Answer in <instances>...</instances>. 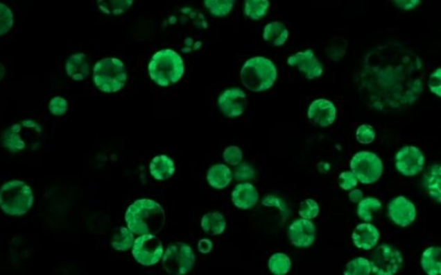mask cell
<instances>
[{"instance_id": "obj_27", "label": "cell", "mask_w": 441, "mask_h": 275, "mask_svg": "<svg viewBox=\"0 0 441 275\" xmlns=\"http://www.w3.org/2000/svg\"><path fill=\"white\" fill-rule=\"evenodd\" d=\"M134 244V235L129 228L121 227L114 233L110 244L117 251H127Z\"/></svg>"}, {"instance_id": "obj_23", "label": "cell", "mask_w": 441, "mask_h": 275, "mask_svg": "<svg viewBox=\"0 0 441 275\" xmlns=\"http://www.w3.org/2000/svg\"><path fill=\"white\" fill-rule=\"evenodd\" d=\"M233 175L231 170L223 164H218L209 169L207 174L208 183L212 188L223 189L232 181Z\"/></svg>"}, {"instance_id": "obj_14", "label": "cell", "mask_w": 441, "mask_h": 275, "mask_svg": "<svg viewBox=\"0 0 441 275\" xmlns=\"http://www.w3.org/2000/svg\"><path fill=\"white\" fill-rule=\"evenodd\" d=\"M287 63L290 67H297L308 80H315L321 77L323 74L322 64L316 58L311 49H306L291 56Z\"/></svg>"}, {"instance_id": "obj_22", "label": "cell", "mask_w": 441, "mask_h": 275, "mask_svg": "<svg viewBox=\"0 0 441 275\" xmlns=\"http://www.w3.org/2000/svg\"><path fill=\"white\" fill-rule=\"evenodd\" d=\"M263 38L273 46L280 47L286 44L289 38V31L286 25L275 21V22L266 25L264 32H263Z\"/></svg>"}, {"instance_id": "obj_28", "label": "cell", "mask_w": 441, "mask_h": 275, "mask_svg": "<svg viewBox=\"0 0 441 275\" xmlns=\"http://www.w3.org/2000/svg\"><path fill=\"white\" fill-rule=\"evenodd\" d=\"M269 0H246L244 12L252 20L263 19L268 12Z\"/></svg>"}, {"instance_id": "obj_19", "label": "cell", "mask_w": 441, "mask_h": 275, "mask_svg": "<svg viewBox=\"0 0 441 275\" xmlns=\"http://www.w3.org/2000/svg\"><path fill=\"white\" fill-rule=\"evenodd\" d=\"M259 192L254 185L241 183L237 185L232 192L234 205L241 210H249L259 201Z\"/></svg>"}, {"instance_id": "obj_13", "label": "cell", "mask_w": 441, "mask_h": 275, "mask_svg": "<svg viewBox=\"0 0 441 275\" xmlns=\"http://www.w3.org/2000/svg\"><path fill=\"white\" fill-rule=\"evenodd\" d=\"M218 106L220 112L227 117H240L247 109V94L239 88L227 89L220 95Z\"/></svg>"}, {"instance_id": "obj_41", "label": "cell", "mask_w": 441, "mask_h": 275, "mask_svg": "<svg viewBox=\"0 0 441 275\" xmlns=\"http://www.w3.org/2000/svg\"><path fill=\"white\" fill-rule=\"evenodd\" d=\"M255 176L254 169L247 163L239 164L234 171V178L236 181H250Z\"/></svg>"}, {"instance_id": "obj_30", "label": "cell", "mask_w": 441, "mask_h": 275, "mask_svg": "<svg viewBox=\"0 0 441 275\" xmlns=\"http://www.w3.org/2000/svg\"><path fill=\"white\" fill-rule=\"evenodd\" d=\"M382 208V203L376 198L362 199L358 202V216L365 222H371L373 219L372 213L378 212Z\"/></svg>"}, {"instance_id": "obj_29", "label": "cell", "mask_w": 441, "mask_h": 275, "mask_svg": "<svg viewBox=\"0 0 441 275\" xmlns=\"http://www.w3.org/2000/svg\"><path fill=\"white\" fill-rule=\"evenodd\" d=\"M440 174V166L437 164L430 169L428 178H426V190L429 195L438 203H440L441 199Z\"/></svg>"}, {"instance_id": "obj_42", "label": "cell", "mask_w": 441, "mask_h": 275, "mask_svg": "<svg viewBox=\"0 0 441 275\" xmlns=\"http://www.w3.org/2000/svg\"><path fill=\"white\" fill-rule=\"evenodd\" d=\"M441 69L438 67L435 72L430 75L429 80V88L430 91L435 94L437 97L440 98L441 96Z\"/></svg>"}, {"instance_id": "obj_12", "label": "cell", "mask_w": 441, "mask_h": 275, "mask_svg": "<svg viewBox=\"0 0 441 275\" xmlns=\"http://www.w3.org/2000/svg\"><path fill=\"white\" fill-rule=\"evenodd\" d=\"M424 164V155L415 146H405L397 153V169L404 176H415L422 172Z\"/></svg>"}, {"instance_id": "obj_37", "label": "cell", "mask_w": 441, "mask_h": 275, "mask_svg": "<svg viewBox=\"0 0 441 275\" xmlns=\"http://www.w3.org/2000/svg\"><path fill=\"white\" fill-rule=\"evenodd\" d=\"M356 138L359 144H370L375 140L376 132L371 125L362 124L358 128Z\"/></svg>"}, {"instance_id": "obj_21", "label": "cell", "mask_w": 441, "mask_h": 275, "mask_svg": "<svg viewBox=\"0 0 441 275\" xmlns=\"http://www.w3.org/2000/svg\"><path fill=\"white\" fill-rule=\"evenodd\" d=\"M149 170L155 180L164 181L175 173V164L168 156H158L152 160Z\"/></svg>"}, {"instance_id": "obj_17", "label": "cell", "mask_w": 441, "mask_h": 275, "mask_svg": "<svg viewBox=\"0 0 441 275\" xmlns=\"http://www.w3.org/2000/svg\"><path fill=\"white\" fill-rule=\"evenodd\" d=\"M337 110L333 102L325 99H318L313 101L308 109V117L320 127H329L334 123Z\"/></svg>"}, {"instance_id": "obj_18", "label": "cell", "mask_w": 441, "mask_h": 275, "mask_svg": "<svg viewBox=\"0 0 441 275\" xmlns=\"http://www.w3.org/2000/svg\"><path fill=\"white\" fill-rule=\"evenodd\" d=\"M352 238L358 249L370 250L378 244L380 233L374 225L364 223L355 227Z\"/></svg>"}, {"instance_id": "obj_5", "label": "cell", "mask_w": 441, "mask_h": 275, "mask_svg": "<svg viewBox=\"0 0 441 275\" xmlns=\"http://www.w3.org/2000/svg\"><path fill=\"white\" fill-rule=\"evenodd\" d=\"M42 128L33 120H24L10 127L2 135V144L10 152L35 150L41 144Z\"/></svg>"}, {"instance_id": "obj_6", "label": "cell", "mask_w": 441, "mask_h": 275, "mask_svg": "<svg viewBox=\"0 0 441 275\" xmlns=\"http://www.w3.org/2000/svg\"><path fill=\"white\" fill-rule=\"evenodd\" d=\"M33 203V192L24 181H9L0 189V208L8 215L23 216Z\"/></svg>"}, {"instance_id": "obj_44", "label": "cell", "mask_w": 441, "mask_h": 275, "mask_svg": "<svg viewBox=\"0 0 441 275\" xmlns=\"http://www.w3.org/2000/svg\"><path fill=\"white\" fill-rule=\"evenodd\" d=\"M422 0H393L395 5L403 10H412L421 5Z\"/></svg>"}, {"instance_id": "obj_25", "label": "cell", "mask_w": 441, "mask_h": 275, "mask_svg": "<svg viewBox=\"0 0 441 275\" xmlns=\"http://www.w3.org/2000/svg\"><path fill=\"white\" fill-rule=\"evenodd\" d=\"M441 249L440 247H430L422 253V267L426 274L439 275L441 272Z\"/></svg>"}, {"instance_id": "obj_45", "label": "cell", "mask_w": 441, "mask_h": 275, "mask_svg": "<svg viewBox=\"0 0 441 275\" xmlns=\"http://www.w3.org/2000/svg\"><path fill=\"white\" fill-rule=\"evenodd\" d=\"M198 251L202 253H209L212 251L213 244L209 239H201L198 244Z\"/></svg>"}, {"instance_id": "obj_8", "label": "cell", "mask_w": 441, "mask_h": 275, "mask_svg": "<svg viewBox=\"0 0 441 275\" xmlns=\"http://www.w3.org/2000/svg\"><path fill=\"white\" fill-rule=\"evenodd\" d=\"M193 250L183 242H176L167 248L163 256L162 266L172 275H183L190 272L195 263Z\"/></svg>"}, {"instance_id": "obj_11", "label": "cell", "mask_w": 441, "mask_h": 275, "mask_svg": "<svg viewBox=\"0 0 441 275\" xmlns=\"http://www.w3.org/2000/svg\"><path fill=\"white\" fill-rule=\"evenodd\" d=\"M132 255L141 265H155L163 256L162 242L155 235L144 234L135 240Z\"/></svg>"}, {"instance_id": "obj_39", "label": "cell", "mask_w": 441, "mask_h": 275, "mask_svg": "<svg viewBox=\"0 0 441 275\" xmlns=\"http://www.w3.org/2000/svg\"><path fill=\"white\" fill-rule=\"evenodd\" d=\"M358 178L355 176V174L349 171L347 172L341 173L338 178V184L340 188L345 191L352 190L358 185Z\"/></svg>"}, {"instance_id": "obj_4", "label": "cell", "mask_w": 441, "mask_h": 275, "mask_svg": "<svg viewBox=\"0 0 441 275\" xmlns=\"http://www.w3.org/2000/svg\"><path fill=\"white\" fill-rule=\"evenodd\" d=\"M277 69L271 60L264 56H255L244 63L241 78L244 87L254 92L268 90L275 85Z\"/></svg>"}, {"instance_id": "obj_35", "label": "cell", "mask_w": 441, "mask_h": 275, "mask_svg": "<svg viewBox=\"0 0 441 275\" xmlns=\"http://www.w3.org/2000/svg\"><path fill=\"white\" fill-rule=\"evenodd\" d=\"M320 206L315 200L308 199L301 203L300 215L302 219H313L319 215Z\"/></svg>"}, {"instance_id": "obj_26", "label": "cell", "mask_w": 441, "mask_h": 275, "mask_svg": "<svg viewBox=\"0 0 441 275\" xmlns=\"http://www.w3.org/2000/svg\"><path fill=\"white\" fill-rule=\"evenodd\" d=\"M134 0H97L98 8L107 15H121L130 8Z\"/></svg>"}, {"instance_id": "obj_16", "label": "cell", "mask_w": 441, "mask_h": 275, "mask_svg": "<svg viewBox=\"0 0 441 275\" xmlns=\"http://www.w3.org/2000/svg\"><path fill=\"white\" fill-rule=\"evenodd\" d=\"M289 238L295 247H311L316 238L315 225L309 219L295 220L289 227Z\"/></svg>"}, {"instance_id": "obj_2", "label": "cell", "mask_w": 441, "mask_h": 275, "mask_svg": "<svg viewBox=\"0 0 441 275\" xmlns=\"http://www.w3.org/2000/svg\"><path fill=\"white\" fill-rule=\"evenodd\" d=\"M128 228L136 235L159 233L165 226L166 213L154 200L138 199L130 206L126 214Z\"/></svg>"}, {"instance_id": "obj_15", "label": "cell", "mask_w": 441, "mask_h": 275, "mask_svg": "<svg viewBox=\"0 0 441 275\" xmlns=\"http://www.w3.org/2000/svg\"><path fill=\"white\" fill-rule=\"evenodd\" d=\"M388 213L391 221L400 227L410 226L416 219L415 206L404 196L391 200L388 206Z\"/></svg>"}, {"instance_id": "obj_7", "label": "cell", "mask_w": 441, "mask_h": 275, "mask_svg": "<svg viewBox=\"0 0 441 275\" xmlns=\"http://www.w3.org/2000/svg\"><path fill=\"white\" fill-rule=\"evenodd\" d=\"M94 81L102 92H119L126 83V67L122 60L114 57L98 60L94 69Z\"/></svg>"}, {"instance_id": "obj_20", "label": "cell", "mask_w": 441, "mask_h": 275, "mask_svg": "<svg viewBox=\"0 0 441 275\" xmlns=\"http://www.w3.org/2000/svg\"><path fill=\"white\" fill-rule=\"evenodd\" d=\"M67 74L74 81H84L90 72L87 56L83 53H74L67 60L66 64Z\"/></svg>"}, {"instance_id": "obj_36", "label": "cell", "mask_w": 441, "mask_h": 275, "mask_svg": "<svg viewBox=\"0 0 441 275\" xmlns=\"http://www.w3.org/2000/svg\"><path fill=\"white\" fill-rule=\"evenodd\" d=\"M14 24L12 10L3 3H0V35L7 33Z\"/></svg>"}, {"instance_id": "obj_3", "label": "cell", "mask_w": 441, "mask_h": 275, "mask_svg": "<svg viewBox=\"0 0 441 275\" xmlns=\"http://www.w3.org/2000/svg\"><path fill=\"white\" fill-rule=\"evenodd\" d=\"M149 75L156 84L168 87L183 77L184 65L182 58L173 49H162L153 56L148 65Z\"/></svg>"}, {"instance_id": "obj_32", "label": "cell", "mask_w": 441, "mask_h": 275, "mask_svg": "<svg viewBox=\"0 0 441 275\" xmlns=\"http://www.w3.org/2000/svg\"><path fill=\"white\" fill-rule=\"evenodd\" d=\"M236 0H205L206 8L215 17H225L233 10Z\"/></svg>"}, {"instance_id": "obj_40", "label": "cell", "mask_w": 441, "mask_h": 275, "mask_svg": "<svg viewBox=\"0 0 441 275\" xmlns=\"http://www.w3.org/2000/svg\"><path fill=\"white\" fill-rule=\"evenodd\" d=\"M69 109V103L65 99L57 96L49 103V110L55 116H62Z\"/></svg>"}, {"instance_id": "obj_34", "label": "cell", "mask_w": 441, "mask_h": 275, "mask_svg": "<svg viewBox=\"0 0 441 275\" xmlns=\"http://www.w3.org/2000/svg\"><path fill=\"white\" fill-rule=\"evenodd\" d=\"M347 42L343 38H334L327 46V55L332 60H340L346 55Z\"/></svg>"}, {"instance_id": "obj_24", "label": "cell", "mask_w": 441, "mask_h": 275, "mask_svg": "<svg viewBox=\"0 0 441 275\" xmlns=\"http://www.w3.org/2000/svg\"><path fill=\"white\" fill-rule=\"evenodd\" d=\"M201 227L209 235H222L226 230L225 217L218 212H208L202 217Z\"/></svg>"}, {"instance_id": "obj_46", "label": "cell", "mask_w": 441, "mask_h": 275, "mask_svg": "<svg viewBox=\"0 0 441 275\" xmlns=\"http://www.w3.org/2000/svg\"><path fill=\"white\" fill-rule=\"evenodd\" d=\"M363 192L359 189H354V190L352 191L349 194V199L352 202L358 203L363 199Z\"/></svg>"}, {"instance_id": "obj_31", "label": "cell", "mask_w": 441, "mask_h": 275, "mask_svg": "<svg viewBox=\"0 0 441 275\" xmlns=\"http://www.w3.org/2000/svg\"><path fill=\"white\" fill-rule=\"evenodd\" d=\"M270 271L276 275H284L289 273L291 267L290 257L284 253H276L270 257L268 262Z\"/></svg>"}, {"instance_id": "obj_9", "label": "cell", "mask_w": 441, "mask_h": 275, "mask_svg": "<svg viewBox=\"0 0 441 275\" xmlns=\"http://www.w3.org/2000/svg\"><path fill=\"white\" fill-rule=\"evenodd\" d=\"M350 169L361 183H375L381 178L383 165L381 159L376 153L361 151L354 155L351 160Z\"/></svg>"}, {"instance_id": "obj_43", "label": "cell", "mask_w": 441, "mask_h": 275, "mask_svg": "<svg viewBox=\"0 0 441 275\" xmlns=\"http://www.w3.org/2000/svg\"><path fill=\"white\" fill-rule=\"evenodd\" d=\"M262 203L266 206L277 207V209H279L281 212L284 214H286L287 215V208L286 205H284V201H282V199L275 197V196H268V197H266L264 200H263Z\"/></svg>"}, {"instance_id": "obj_38", "label": "cell", "mask_w": 441, "mask_h": 275, "mask_svg": "<svg viewBox=\"0 0 441 275\" xmlns=\"http://www.w3.org/2000/svg\"><path fill=\"white\" fill-rule=\"evenodd\" d=\"M243 158V153L236 146H230L223 152V159L231 166H237L241 162Z\"/></svg>"}, {"instance_id": "obj_47", "label": "cell", "mask_w": 441, "mask_h": 275, "mask_svg": "<svg viewBox=\"0 0 441 275\" xmlns=\"http://www.w3.org/2000/svg\"><path fill=\"white\" fill-rule=\"evenodd\" d=\"M5 74H6L5 67H3L1 63H0V81L2 80L3 76H5Z\"/></svg>"}, {"instance_id": "obj_10", "label": "cell", "mask_w": 441, "mask_h": 275, "mask_svg": "<svg viewBox=\"0 0 441 275\" xmlns=\"http://www.w3.org/2000/svg\"><path fill=\"white\" fill-rule=\"evenodd\" d=\"M372 272L377 275H393L403 266L404 259L399 250L388 244L379 245L371 255Z\"/></svg>"}, {"instance_id": "obj_1", "label": "cell", "mask_w": 441, "mask_h": 275, "mask_svg": "<svg viewBox=\"0 0 441 275\" xmlns=\"http://www.w3.org/2000/svg\"><path fill=\"white\" fill-rule=\"evenodd\" d=\"M358 81L373 109L401 110L413 105L422 94L424 66L414 50L399 42H388L366 53Z\"/></svg>"}, {"instance_id": "obj_33", "label": "cell", "mask_w": 441, "mask_h": 275, "mask_svg": "<svg viewBox=\"0 0 441 275\" xmlns=\"http://www.w3.org/2000/svg\"><path fill=\"white\" fill-rule=\"evenodd\" d=\"M372 274L370 260L363 257L355 258L347 263L345 275H369Z\"/></svg>"}]
</instances>
